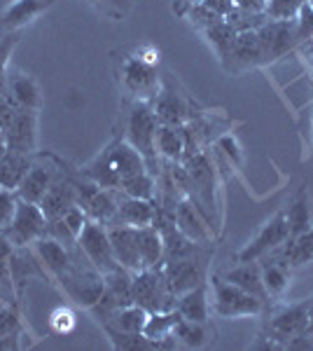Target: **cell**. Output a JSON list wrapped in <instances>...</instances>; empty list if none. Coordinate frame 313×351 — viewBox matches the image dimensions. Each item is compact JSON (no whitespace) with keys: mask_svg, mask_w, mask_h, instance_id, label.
<instances>
[{"mask_svg":"<svg viewBox=\"0 0 313 351\" xmlns=\"http://www.w3.org/2000/svg\"><path fill=\"white\" fill-rule=\"evenodd\" d=\"M119 84L131 99L138 104H152V99L159 94L162 80L157 75V66L145 64L140 56L129 54L119 64Z\"/></svg>","mask_w":313,"mask_h":351,"instance_id":"obj_5","label":"cell"},{"mask_svg":"<svg viewBox=\"0 0 313 351\" xmlns=\"http://www.w3.org/2000/svg\"><path fill=\"white\" fill-rule=\"evenodd\" d=\"M225 21L234 28L236 33H246V31H258L262 24H266V14L264 12H248L241 8H231V12L225 16Z\"/></svg>","mask_w":313,"mask_h":351,"instance_id":"obj_36","label":"cell"},{"mask_svg":"<svg viewBox=\"0 0 313 351\" xmlns=\"http://www.w3.org/2000/svg\"><path fill=\"white\" fill-rule=\"evenodd\" d=\"M147 314H150L147 309L131 302V304H124V307L112 311L103 324H101V328H103L105 332L117 330V332H127V335H140L145 328Z\"/></svg>","mask_w":313,"mask_h":351,"instance_id":"obj_25","label":"cell"},{"mask_svg":"<svg viewBox=\"0 0 313 351\" xmlns=\"http://www.w3.org/2000/svg\"><path fill=\"white\" fill-rule=\"evenodd\" d=\"M71 206H75V178L64 173L52 188L47 190V195L42 197L40 208H42L47 220H56L64 216Z\"/></svg>","mask_w":313,"mask_h":351,"instance_id":"obj_22","label":"cell"},{"mask_svg":"<svg viewBox=\"0 0 313 351\" xmlns=\"http://www.w3.org/2000/svg\"><path fill=\"white\" fill-rule=\"evenodd\" d=\"M295 26H297V43H306L313 36V8L309 3L299 10L297 19H295Z\"/></svg>","mask_w":313,"mask_h":351,"instance_id":"obj_41","label":"cell"},{"mask_svg":"<svg viewBox=\"0 0 313 351\" xmlns=\"http://www.w3.org/2000/svg\"><path fill=\"white\" fill-rule=\"evenodd\" d=\"M222 276H225L229 284L243 288L250 295L260 298L262 302L269 300V295H266V291H264V284H262V269L258 263H236L234 267L227 269Z\"/></svg>","mask_w":313,"mask_h":351,"instance_id":"obj_29","label":"cell"},{"mask_svg":"<svg viewBox=\"0 0 313 351\" xmlns=\"http://www.w3.org/2000/svg\"><path fill=\"white\" fill-rule=\"evenodd\" d=\"M203 36H206V40L210 43V47L215 49V54H218L220 61H222L227 54H229L231 45H234L236 31L229 24H227L225 19H222V21H218V24L203 28Z\"/></svg>","mask_w":313,"mask_h":351,"instance_id":"obj_35","label":"cell"},{"mask_svg":"<svg viewBox=\"0 0 313 351\" xmlns=\"http://www.w3.org/2000/svg\"><path fill=\"white\" fill-rule=\"evenodd\" d=\"M203 5H206L210 12H215L225 19V16L231 12V8H234V0H203Z\"/></svg>","mask_w":313,"mask_h":351,"instance_id":"obj_45","label":"cell"},{"mask_svg":"<svg viewBox=\"0 0 313 351\" xmlns=\"http://www.w3.org/2000/svg\"><path fill=\"white\" fill-rule=\"evenodd\" d=\"M138 253L143 269L162 267L164 265V239L157 225H145L138 228Z\"/></svg>","mask_w":313,"mask_h":351,"instance_id":"obj_30","label":"cell"},{"mask_svg":"<svg viewBox=\"0 0 313 351\" xmlns=\"http://www.w3.org/2000/svg\"><path fill=\"white\" fill-rule=\"evenodd\" d=\"M49 328H52V332H56V335H71L77 328L75 311L71 307H66V304L56 307L52 314H49Z\"/></svg>","mask_w":313,"mask_h":351,"instance_id":"obj_38","label":"cell"},{"mask_svg":"<svg viewBox=\"0 0 313 351\" xmlns=\"http://www.w3.org/2000/svg\"><path fill=\"white\" fill-rule=\"evenodd\" d=\"M10 148H8V141H5V136H3V132H0V157L5 155V152H8Z\"/></svg>","mask_w":313,"mask_h":351,"instance_id":"obj_49","label":"cell"},{"mask_svg":"<svg viewBox=\"0 0 313 351\" xmlns=\"http://www.w3.org/2000/svg\"><path fill=\"white\" fill-rule=\"evenodd\" d=\"M234 8L248 10V12H264L266 0H234Z\"/></svg>","mask_w":313,"mask_h":351,"instance_id":"obj_46","label":"cell"},{"mask_svg":"<svg viewBox=\"0 0 313 351\" xmlns=\"http://www.w3.org/2000/svg\"><path fill=\"white\" fill-rule=\"evenodd\" d=\"M75 204L84 211L87 220L99 225L117 223V190H105L92 183L89 178H75Z\"/></svg>","mask_w":313,"mask_h":351,"instance_id":"obj_7","label":"cell"},{"mask_svg":"<svg viewBox=\"0 0 313 351\" xmlns=\"http://www.w3.org/2000/svg\"><path fill=\"white\" fill-rule=\"evenodd\" d=\"M157 152L166 162H183L185 155V129L159 124L157 129Z\"/></svg>","mask_w":313,"mask_h":351,"instance_id":"obj_32","label":"cell"},{"mask_svg":"<svg viewBox=\"0 0 313 351\" xmlns=\"http://www.w3.org/2000/svg\"><path fill=\"white\" fill-rule=\"evenodd\" d=\"M77 248L82 251V256L92 263V267L99 269L103 276L110 274L112 269L122 267L115 258V251H112V243H110V237H108L105 225L87 220L82 232L77 234Z\"/></svg>","mask_w":313,"mask_h":351,"instance_id":"obj_9","label":"cell"},{"mask_svg":"<svg viewBox=\"0 0 313 351\" xmlns=\"http://www.w3.org/2000/svg\"><path fill=\"white\" fill-rule=\"evenodd\" d=\"M301 45H304V49H311V52H313V36L306 43H301Z\"/></svg>","mask_w":313,"mask_h":351,"instance_id":"obj_50","label":"cell"},{"mask_svg":"<svg viewBox=\"0 0 313 351\" xmlns=\"http://www.w3.org/2000/svg\"><path fill=\"white\" fill-rule=\"evenodd\" d=\"M262 64H264V56H262L258 31L236 33L229 54L222 59V66L229 73H246L250 68H258Z\"/></svg>","mask_w":313,"mask_h":351,"instance_id":"obj_15","label":"cell"},{"mask_svg":"<svg viewBox=\"0 0 313 351\" xmlns=\"http://www.w3.org/2000/svg\"><path fill=\"white\" fill-rule=\"evenodd\" d=\"M152 110L157 115L159 124H168V127H185L192 120L190 112V101L185 94H180L178 89L171 84V80L162 82L159 94L152 99Z\"/></svg>","mask_w":313,"mask_h":351,"instance_id":"obj_14","label":"cell"},{"mask_svg":"<svg viewBox=\"0 0 313 351\" xmlns=\"http://www.w3.org/2000/svg\"><path fill=\"white\" fill-rule=\"evenodd\" d=\"M108 237H110L117 263L122 265L124 269H129L131 274L143 269V265H140V253H138V228L115 223L108 228Z\"/></svg>","mask_w":313,"mask_h":351,"instance_id":"obj_17","label":"cell"},{"mask_svg":"<svg viewBox=\"0 0 313 351\" xmlns=\"http://www.w3.org/2000/svg\"><path fill=\"white\" fill-rule=\"evenodd\" d=\"M175 311H178V314L187 321H195V324H208L210 307H208L206 284L180 293V295L175 298Z\"/></svg>","mask_w":313,"mask_h":351,"instance_id":"obj_27","label":"cell"},{"mask_svg":"<svg viewBox=\"0 0 313 351\" xmlns=\"http://www.w3.org/2000/svg\"><path fill=\"white\" fill-rule=\"evenodd\" d=\"M173 335L178 339V344H183L187 349H201L208 344L210 330L208 324H195V321H187L183 316H178L173 326Z\"/></svg>","mask_w":313,"mask_h":351,"instance_id":"obj_33","label":"cell"},{"mask_svg":"<svg viewBox=\"0 0 313 351\" xmlns=\"http://www.w3.org/2000/svg\"><path fill=\"white\" fill-rule=\"evenodd\" d=\"M309 307H311V298L301 300V302L281 304L274 311H269L264 335L276 344V349H283L288 339L306 332V328H309Z\"/></svg>","mask_w":313,"mask_h":351,"instance_id":"obj_6","label":"cell"},{"mask_svg":"<svg viewBox=\"0 0 313 351\" xmlns=\"http://www.w3.org/2000/svg\"><path fill=\"white\" fill-rule=\"evenodd\" d=\"M131 302L138 307L152 311H168L175 309V295L168 288L162 267L140 269L131 279Z\"/></svg>","mask_w":313,"mask_h":351,"instance_id":"obj_3","label":"cell"},{"mask_svg":"<svg viewBox=\"0 0 313 351\" xmlns=\"http://www.w3.org/2000/svg\"><path fill=\"white\" fill-rule=\"evenodd\" d=\"M283 213H286L288 228H290V239H295V237H299L301 232L309 230L313 225V213H311V206H309V192L299 190Z\"/></svg>","mask_w":313,"mask_h":351,"instance_id":"obj_31","label":"cell"},{"mask_svg":"<svg viewBox=\"0 0 313 351\" xmlns=\"http://www.w3.org/2000/svg\"><path fill=\"white\" fill-rule=\"evenodd\" d=\"M309 0H266V19H274V21H290V19H297L299 10Z\"/></svg>","mask_w":313,"mask_h":351,"instance_id":"obj_37","label":"cell"},{"mask_svg":"<svg viewBox=\"0 0 313 351\" xmlns=\"http://www.w3.org/2000/svg\"><path fill=\"white\" fill-rule=\"evenodd\" d=\"M21 330V316L12 302L0 304V339Z\"/></svg>","mask_w":313,"mask_h":351,"instance_id":"obj_39","label":"cell"},{"mask_svg":"<svg viewBox=\"0 0 313 351\" xmlns=\"http://www.w3.org/2000/svg\"><path fill=\"white\" fill-rule=\"evenodd\" d=\"M61 176H64V169H61V164L56 162L54 157L36 155V152H33L31 169L26 171L19 190H16V195H19V199L40 204L42 202V197L47 195V190L52 188Z\"/></svg>","mask_w":313,"mask_h":351,"instance_id":"obj_10","label":"cell"},{"mask_svg":"<svg viewBox=\"0 0 313 351\" xmlns=\"http://www.w3.org/2000/svg\"><path fill=\"white\" fill-rule=\"evenodd\" d=\"M0 132L10 150L33 155L38 145V112L16 108L12 101H5L0 106Z\"/></svg>","mask_w":313,"mask_h":351,"instance_id":"obj_2","label":"cell"},{"mask_svg":"<svg viewBox=\"0 0 313 351\" xmlns=\"http://www.w3.org/2000/svg\"><path fill=\"white\" fill-rule=\"evenodd\" d=\"M19 43V33H0V75L8 73V61Z\"/></svg>","mask_w":313,"mask_h":351,"instance_id":"obj_42","label":"cell"},{"mask_svg":"<svg viewBox=\"0 0 313 351\" xmlns=\"http://www.w3.org/2000/svg\"><path fill=\"white\" fill-rule=\"evenodd\" d=\"M175 228L183 232L187 239L201 243V246H210V241H213L208 220L203 218V213L187 197L175 204Z\"/></svg>","mask_w":313,"mask_h":351,"instance_id":"obj_20","label":"cell"},{"mask_svg":"<svg viewBox=\"0 0 313 351\" xmlns=\"http://www.w3.org/2000/svg\"><path fill=\"white\" fill-rule=\"evenodd\" d=\"M210 286H213V311L220 319H243V316L264 314L266 302L229 284L225 276H213Z\"/></svg>","mask_w":313,"mask_h":351,"instance_id":"obj_4","label":"cell"},{"mask_svg":"<svg viewBox=\"0 0 313 351\" xmlns=\"http://www.w3.org/2000/svg\"><path fill=\"white\" fill-rule=\"evenodd\" d=\"M157 202L155 199H136L117 190V223L131 228H145L155 223Z\"/></svg>","mask_w":313,"mask_h":351,"instance_id":"obj_21","label":"cell"},{"mask_svg":"<svg viewBox=\"0 0 313 351\" xmlns=\"http://www.w3.org/2000/svg\"><path fill=\"white\" fill-rule=\"evenodd\" d=\"M101 155H103L108 160V164L115 169V173L119 176V183L131 178V176L150 171V169H147V162L143 160V155H140V152L136 150L127 138L110 143L103 152H101Z\"/></svg>","mask_w":313,"mask_h":351,"instance_id":"obj_19","label":"cell"},{"mask_svg":"<svg viewBox=\"0 0 313 351\" xmlns=\"http://www.w3.org/2000/svg\"><path fill=\"white\" fill-rule=\"evenodd\" d=\"M33 155L28 152H19V150H8L3 157H0V188L16 192L24 180L26 171L31 169Z\"/></svg>","mask_w":313,"mask_h":351,"instance_id":"obj_26","label":"cell"},{"mask_svg":"<svg viewBox=\"0 0 313 351\" xmlns=\"http://www.w3.org/2000/svg\"><path fill=\"white\" fill-rule=\"evenodd\" d=\"M260 269H262V284H264L266 295L281 298L290 286V274H292V269H290L278 256H274V253L262 258Z\"/></svg>","mask_w":313,"mask_h":351,"instance_id":"obj_28","label":"cell"},{"mask_svg":"<svg viewBox=\"0 0 313 351\" xmlns=\"http://www.w3.org/2000/svg\"><path fill=\"white\" fill-rule=\"evenodd\" d=\"M33 251H36V256L40 258V263L45 265L47 274L54 276V279H59V276L71 269V265L75 263L79 248L77 246L68 248L61 241H56L54 237L45 234L42 239H38L36 243H33Z\"/></svg>","mask_w":313,"mask_h":351,"instance_id":"obj_18","label":"cell"},{"mask_svg":"<svg viewBox=\"0 0 313 351\" xmlns=\"http://www.w3.org/2000/svg\"><path fill=\"white\" fill-rule=\"evenodd\" d=\"M19 335H21V330H19V332H12V335H8V337H3V339H0V351H5V349H10V351L21 349Z\"/></svg>","mask_w":313,"mask_h":351,"instance_id":"obj_47","label":"cell"},{"mask_svg":"<svg viewBox=\"0 0 313 351\" xmlns=\"http://www.w3.org/2000/svg\"><path fill=\"white\" fill-rule=\"evenodd\" d=\"M218 148H222V152L229 157V162L241 160V152H238V143H236L234 136H222V138L218 141Z\"/></svg>","mask_w":313,"mask_h":351,"instance_id":"obj_44","label":"cell"},{"mask_svg":"<svg viewBox=\"0 0 313 351\" xmlns=\"http://www.w3.org/2000/svg\"><path fill=\"white\" fill-rule=\"evenodd\" d=\"M288 239H290V228H288L286 213L281 211L271 220H266L262 225V230L253 237V241H248L236 253V263H258L264 256L274 253L276 248H281Z\"/></svg>","mask_w":313,"mask_h":351,"instance_id":"obj_11","label":"cell"},{"mask_svg":"<svg viewBox=\"0 0 313 351\" xmlns=\"http://www.w3.org/2000/svg\"><path fill=\"white\" fill-rule=\"evenodd\" d=\"M122 195L136 197V199H157V180L152 171H143L138 176H131V178L122 180L117 188Z\"/></svg>","mask_w":313,"mask_h":351,"instance_id":"obj_34","label":"cell"},{"mask_svg":"<svg viewBox=\"0 0 313 351\" xmlns=\"http://www.w3.org/2000/svg\"><path fill=\"white\" fill-rule=\"evenodd\" d=\"M56 3L59 0H12L0 12V33H19Z\"/></svg>","mask_w":313,"mask_h":351,"instance_id":"obj_16","label":"cell"},{"mask_svg":"<svg viewBox=\"0 0 313 351\" xmlns=\"http://www.w3.org/2000/svg\"><path fill=\"white\" fill-rule=\"evenodd\" d=\"M8 96L16 108L26 110H40L42 106V92L36 77L26 75V73H8Z\"/></svg>","mask_w":313,"mask_h":351,"instance_id":"obj_23","label":"cell"},{"mask_svg":"<svg viewBox=\"0 0 313 351\" xmlns=\"http://www.w3.org/2000/svg\"><path fill=\"white\" fill-rule=\"evenodd\" d=\"M309 5H311V8H313V0H309Z\"/></svg>","mask_w":313,"mask_h":351,"instance_id":"obj_51","label":"cell"},{"mask_svg":"<svg viewBox=\"0 0 313 351\" xmlns=\"http://www.w3.org/2000/svg\"><path fill=\"white\" fill-rule=\"evenodd\" d=\"M94 3L99 5L105 14L117 16V19H122V16H127L131 12V0H94Z\"/></svg>","mask_w":313,"mask_h":351,"instance_id":"obj_43","label":"cell"},{"mask_svg":"<svg viewBox=\"0 0 313 351\" xmlns=\"http://www.w3.org/2000/svg\"><path fill=\"white\" fill-rule=\"evenodd\" d=\"M16 202H19V195H16V192H10V190L0 188V232L8 228L10 220H12Z\"/></svg>","mask_w":313,"mask_h":351,"instance_id":"obj_40","label":"cell"},{"mask_svg":"<svg viewBox=\"0 0 313 351\" xmlns=\"http://www.w3.org/2000/svg\"><path fill=\"white\" fill-rule=\"evenodd\" d=\"M157 129H159V122H157V115H155V110H152V106L134 101L131 112L127 117V141L143 155V160L147 162V169H150L152 173H155L159 167Z\"/></svg>","mask_w":313,"mask_h":351,"instance_id":"obj_1","label":"cell"},{"mask_svg":"<svg viewBox=\"0 0 313 351\" xmlns=\"http://www.w3.org/2000/svg\"><path fill=\"white\" fill-rule=\"evenodd\" d=\"M208 258H210V248L201 251L197 256L183 258V260H173V263H164V276L168 281V288L173 291V295L178 298L180 293L197 288L201 284H206V267H208Z\"/></svg>","mask_w":313,"mask_h":351,"instance_id":"obj_12","label":"cell"},{"mask_svg":"<svg viewBox=\"0 0 313 351\" xmlns=\"http://www.w3.org/2000/svg\"><path fill=\"white\" fill-rule=\"evenodd\" d=\"M258 38H260V47H262V56H264V64H271V61L290 54L299 45L295 19H290V21L266 19V24H262L258 28Z\"/></svg>","mask_w":313,"mask_h":351,"instance_id":"obj_13","label":"cell"},{"mask_svg":"<svg viewBox=\"0 0 313 351\" xmlns=\"http://www.w3.org/2000/svg\"><path fill=\"white\" fill-rule=\"evenodd\" d=\"M306 332L313 335V298H311V307H309V328H306Z\"/></svg>","mask_w":313,"mask_h":351,"instance_id":"obj_48","label":"cell"},{"mask_svg":"<svg viewBox=\"0 0 313 351\" xmlns=\"http://www.w3.org/2000/svg\"><path fill=\"white\" fill-rule=\"evenodd\" d=\"M47 225L49 220L42 213L40 204L19 199L12 220H10V225L3 232L14 248H24V246H33L38 239H42L47 234Z\"/></svg>","mask_w":313,"mask_h":351,"instance_id":"obj_8","label":"cell"},{"mask_svg":"<svg viewBox=\"0 0 313 351\" xmlns=\"http://www.w3.org/2000/svg\"><path fill=\"white\" fill-rule=\"evenodd\" d=\"M274 256H278L290 269H301L313 265V225L306 232H301L295 239H288L281 248H276Z\"/></svg>","mask_w":313,"mask_h":351,"instance_id":"obj_24","label":"cell"}]
</instances>
